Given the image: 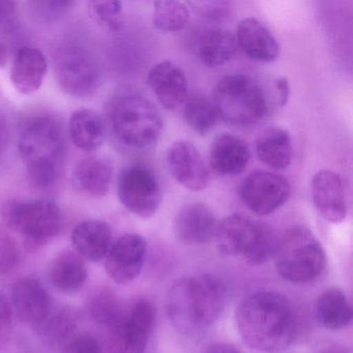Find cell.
Wrapping results in <instances>:
<instances>
[{"mask_svg": "<svg viewBox=\"0 0 353 353\" xmlns=\"http://www.w3.org/2000/svg\"><path fill=\"white\" fill-rule=\"evenodd\" d=\"M235 322L243 342L254 350H284L294 338L292 307L280 293L261 291L245 297L236 307Z\"/></svg>", "mask_w": 353, "mask_h": 353, "instance_id": "cell-1", "label": "cell"}, {"mask_svg": "<svg viewBox=\"0 0 353 353\" xmlns=\"http://www.w3.org/2000/svg\"><path fill=\"white\" fill-rule=\"evenodd\" d=\"M227 301L228 288L223 279L197 274L173 283L167 295V312L179 332L194 336L220 318Z\"/></svg>", "mask_w": 353, "mask_h": 353, "instance_id": "cell-2", "label": "cell"}, {"mask_svg": "<svg viewBox=\"0 0 353 353\" xmlns=\"http://www.w3.org/2000/svg\"><path fill=\"white\" fill-rule=\"evenodd\" d=\"M19 154L32 185L39 189L52 185L65 157V139L59 123L45 117L28 121L20 135Z\"/></svg>", "mask_w": 353, "mask_h": 353, "instance_id": "cell-3", "label": "cell"}, {"mask_svg": "<svg viewBox=\"0 0 353 353\" xmlns=\"http://www.w3.org/2000/svg\"><path fill=\"white\" fill-rule=\"evenodd\" d=\"M214 236L222 255L243 256L252 265L274 257L280 241L270 225L239 214H231L218 224Z\"/></svg>", "mask_w": 353, "mask_h": 353, "instance_id": "cell-4", "label": "cell"}, {"mask_svg": "<svg viewBox=\"0 0 353 353\" xmlns=\"http://www.w3.org/2000/svg\"><path fill=\"white\" fill-rule=\"evenodd\" d=\"M219 117L233 125H250L272 110V100L255 80L243 74H230L219 80L214 94Z\"/></svg>", "mask_w": 353, "mask_h": 353, "instance_id": "cell-5", "label": "cell"}, {"mask_svg": "<svg viewBox=\"0 0 353 353\" xmlns=\"http://www.w3.org/2000/svg\"><path fill=\"white\" fill-rule=\"evenodd\" d=\"M274 257L279 274L293 283L311 282L326 268L321 243L310 229L301 225L285 231Z\"/></svg>", "mask_w": 353, "mask_h": 353, "instance_id": "cell-6", "label": "cell"}, {"mask_svg": "<svg viewBox=\"0 0 353 353\" xmlns=\"http://www.w3.org/2000/svg\"><path fill=\"white\" fill-rule=\"evenodd\" d=\"M1 216L8 228L21 235L32 249L46 245L59 234L63 224L59 205L48 198L6 202Z\"/></svg>", "mask_w": 353, "mask_h": 353, "instance_id": "cell-7", "label": "cell"}, {"mask_svg": "<svg viewBox=\"0 0 353 353\" xmlns=\"http://www.w3.org/2000/svg\"><path fill=\"white\" fill-rule=\"evenodd\" d=\"M111 125L125 145L146 148L160 137L163 119L154 103L139 94H128L117 101L111 110Z\"/></svg>", "mask_w": 353, "mask_h": 353, "instance_id": "cell-8", "label": "cell"}, {"mask_svg": "<svg viewBox=\"0 0 353 353\" xmlns=\"http://www.w3.org/2000/svg\"><path fill=\"white\" fill-rule=\"evenodd\" d=\"M54 72L61 88L76 98H90L100 84L97 63L79 47L61 49L55 55Z\"/></svg>", "mask_w": 353, "mask_h": 353, "instance_id": "cell-9", "label": "cell"}, {"mask_svg": "<svg viewBox=\"0 0 353 353\" xmlns=\"http://www.w3.org/2000/svg\"><path fill=\"white\" fill-rule=\"evenodd\" d=\"M117 195L121 204L140 218H152L161 205L162 191L152 170L135 165L121 171L117 183Z\"/></svg>", "mask_w": 353, "mask_h": 353, "instance_id": "cell-10", "label": "cell"}, {"mask_svg": "<svg viewBox=\"0 0 353 353\" xmlns=\"http://www.w3.org/2000/svg\"><path fill=\"white\" fill-rule=\"evenodd\" d=\"M291 194L288 179L270 171L257 170L243 179L241 197L254 214L268 216L282 208Z\"/></svg>", "mask_w": 353, "mask_h": 353, "instance_id": "cell-11", "label": "cell"}, {"mask_svg": "<svg viewBox=\"0 0 353 353\" xmlns=\"http://www.w3.org/2000/svg\"><path fill=\"white\" fill-rule=\"evenodd\" d=\"M156 320V309L150 301L140 299L131 313L114 327L112 353H145Z\"/></svg>", "mask_w": 353, "mask_h": 353, "instance_id": "cell-12", "label": "cell"}, {"mask_svg": "<svg viewBox=\"0 0 353 353\" xmlns=\"http://www.w3.org/2000/svg\"><path fill=\"white\" fill-rule=\"evenodd\" d=\"M169 171L177 183L191 191H201L210 183V172L201 154L185 140L174 142L167 152Z\"/></svg>", "mask_w": 353, "mask_h": 353, "instance_id": "cell-13", "label": "cell"}, {"mask_svg": "<svg viewBox=\"0 0 353 353\" xmlns=\"http://www.w3.org/2000/svg\"><path fill=\"white\" fill-rule=\"evenodd\" d=\"M146 255L145 239L139 234L123 235L110 248L105 268L111 280L125 284L135 280L143 268Z\"/></svg>", "mask_w": 353, "mask_h": 353, "instance_id": "cell-14", "label": "cell"}, {"mask_svg": "<svg viewBox=\"0 0 353 353\" xmlns=\"http://www.w3.org/2000/svg\"><path fill=\"white\" fill-rule=\"evenodd\" d=\"M314 204L322 218L338 224L346 219V195L342 179L332 170H322L314 175L311 181Z\"/></svg>", "mask_w": 353, "mask_h": 353, "instance_id": "cell-15", "label": "cell"}, {"mask_svg": "<svg viewBox=\"0 0 353 353\" xmlns=\"http://www.w3.org/2000/svg\"><path fill=\"white\" fill-rule=\"evenodd\" d=\"M148 83L163 108L175 110L188 98V80L183 70L170 61H161L150 70Z\"/></svg>", "mask_w": 353, "mask_h": 353, "instance_id": "cell-16", "label": "cell"}, {"mask_svg": "<svg viewBox=\"0 0 353 353\" xmlns=\"http://www.w3.org/2000/svg\"><path fill=\"white\" fill-rule=\"evenodd\" d=\"M216 228L218 222L214 212L199 202L183 206L175 216V235L185 245L208 243L216 234Z\"/></svg>", "mask_w": 353, "mask_h": 353, "instance_id": "cell-17", "label": "cell"}, {"mask_svg": "<svg viewBox=\"0 0 353 353\" xmlns=\"http://www.w3.org/2000/svg\"><path fill=\"white\" fill-rule=\"evenodd\" d=\"M12 303L22 322L36 326L41 325L51 311L48 292L34 279H22L13 285Z\"/></svg>", "mask_w": 353, "mask_h": 353, "instance_id": "cell-18", "label": "cell"}, {"mask_svg": "<svg viewBox=\"0 0 353 353\" xmlns=\"http://www.w3.org/2000/svg\"><path fill=\"white\" fill-rule=\"evenodd\" d=\"M235 39L237 46L253 61L272 63L278 59L280 47L276 38L255 18H245L239 22Z\"/></svg>", "mask_w": 353, "mask_h": 353, "instance_id": "cell-19", "label": "cell"}, {"mask_svg": "<svg viewBox=\"0 0 353 353\" xmlns=\"http://www.w3.org/2000/svg\"><path fill=\"white\" fill-rule=\"evenodd\" d=\"M250 157L249 146L243 139L231 134H223L212 144L210 163L219 174L234 176L245 171Z\"/></svg>", "mask_w": 353, "mask_h": 353, "instance_id": "cell-20", "label": "cell"}, {"mask_svg": "<svg viewBox=\"0 0 353 353\" xmlns=\"http://www.w3.org/2000/svg\"><path fill=\"white\" fill-rule=\"evenodd\" d=\"M46 57L42 51L32 47H23L16 53L12 63L11 81L14 88L23 94L37 92L47 73Z\"/></svg>", "mask_w": 353, "mask_h": 353, "instance_id": "cell-21", "label": "cell"}, {"mask_svg": "<svg viewBox=\"0 0 353 353\" xmlns=\"http://www.w3.org/2000/svg\"><path fill=\"white\" fill-rule=\"evenodd\" d=\"M72 243L83 259L98 262L106 257L111 248V229L103 221L80 223L72 232Z\"/></svg>", "mask_w": 353, "mask_h": 353, "instance_id": "cell-22", "label": "cell"}, {"mask_svg": "<svg viewBox=\"0 0 353 353\" xmlns=\"http://www.w3.org/2000/svg\"><path fill=\"white\" fill-rule=\"evenodd\" d=\"M255 148L258 159L274 170H284L292 162L290 134L283 128L270 127L264 130L256 140Z\"/></svg>", "mask_w": 353, "mask_h": 353, "instance_id": "cell-23", "label": "cell"}, {"mask_svg": "<svg viewBox=\"0 0 353 353\" xmlns=\"http://www.w3.org/2000/svg\"><path fill=\"white\" fill-rule=\"evenodd\" d=\"M88 278L84 259L75 252H63L51 263V283L61 292H77L85 285Z\"/></svg>", "mask_w": 353, "mask_h": 353, "instance_id": "cell-24", "label": "cell"}, {"mask_svg": "<svg viewBox=\"0 0 353 353\" xmlns=\"http://www.w3.org/2000/svg\"><path fill=\"white\" fill-rule=\"evenodd\" d=\"M112 181V166L106 160L97 158L80 161L73 171V183L79 191L103 197L108 193Z\"/></svg>", "mask_w": 353, "mask_h": 353, "instance_id": "cell-25", "label": "cell"}, {"mask_svg": "<svg viewBox=\"0 0 353 353\" xmlns=\"http://www.w3.org/2000/svg\"><path fill=\"white\" fill-rule=\"evenodd\" d=\"M69 132L76 148L84 152H92L104 142L106 128L98 113L90 109H81L72 114Z\"/></svg>", "mask_w": 353, "mask_h": 353, "instance_id": "cell-26", "label": "cell"}, {"mask_svg": "<svg viewBox=\"0 0 353 353\" xmlns=\"http://www.w3.org/2000/svg\"><path fill=\"white\" fill-rule=\"evenodd\" d=\"M315 312L318 321L326 330H344L352 320L350 303L339 288L323 291L316 301Z\"/></svg>", "mask_w": 353, "mask_h": 353, "instance_id": "cell-27", "label": "cell"}, {"mask_svg": "<svg viewBox=\"0 0 353 353\" xmlns=\"http://www.w3.org/2000/svg\"><path fill=\"white\" fill-rule=\"evenodd\" d=\"M236 50V39L224 30H208L199 43L200 59L208 68H218L228 63Z\"/></svg>", "mask_w": 353, "mask_h": 353, "instance_id": "cell-28", "label": "cell"}, {"mask_svg": "<svg viewBox=\"0 0 353 353\" xmlns=\"http://www.w3.org/2000/svg\"><path fill=\"white\" fill-rule=\"evenodd\" d=\"M183 104L185 121L199 135H206L212 131L220 119L212 100L200 92L188 97Z\"/></svg>", "mask_w": 353, "mask_h": 353, "instance_id": "cell-29", "label": "cell"}, {"mask_svg": "<svg viewBox=\"0 0 353 353\" xmlns=\"http://www.w3.org/2000/svg\"><path fill=\"white\" fill-rule=\"evenodd\" d=\"M154 26L161 32H179L189 23V9L181 1L163 0L154 3Z\"/></svg>", "mask_w": 353, "mask_h": 353, "instance_id": "cell-30", "label": "cell"}, {"mask_svg": "<svg viewBox=\"0 0 353 353\" xmlns=\"http://www.w3.org/2000/svg\"><path fill=\"white\" fill-rule=\"evenodd\" d=\"M90 313L94 319L108 325H117L123 320L117 299L107 291H102L92 299Z\"/></svg>", "mask_w": 353, "mask_h": 353, "instance_id": "cell-31", "label": "cell"}, {"mask_svg": "<svg viewBox=\"0 0 353 353\" xmlns=\"http://www.w3.org/2000/svg\"><path fill=\"white\" fill-rule=\"evenodd\" d=\"M88 10L98 23L112 30L123 28V5L119 1H90Z\"/></svg>", "mask_w": 353, "mask_h": 353, "instance_id": "cell-32", "label": "cell"}, {"mask_svg": "<svg viewBox=\"0 0 353 353\" xmlns=\"http://www.w3.org/2000/svg\"><path fill=\"white\" fill-rule=\"evenodd\" d=\"M20 261V252L15 241L0 229V274L13 270Z\"/></svg>", "mask_w": 353, "mask_h": 353, "instance_id": "cell-33", "label": "cell"}, {"mask_svg": "<svg viewBox=\"0 0 353 353\" xmlns=\"http://www.w3.org/2000/svg\"><path fill=\"white\" fill-rule=\"evenodd\" d=\"M39 326L45 328V336L53 340H61L71 332L74 323L69 314L61 313L51 318L48 315L46 320Z\"/></svg>", "mask_w": 353, "mask_h": 353, "instance_id": "cell-34", "label": "cell"}, {"mask_svg": "<svg viewBox=\"0 0 353 353\" xmlns=\"http://www.w3.org/2000/svg\"><path fill=\"white\" fill-rule=\"evenodd\" d=\"M73 3L72 1H36L32 5L37 17L43 21H52L61 17Z\"/></svg>", "mask_w": 353, "mask_h": 353, "instance_id": "cell-35", "label": "cell"}, {"mask_svg": "<svg viewBox=\"0 0 353 353\" xmlns=\"http://www.w3.org/2000/svg\"><path fill=\"white\" fill-rule=\"evenodd\" d=\"M63 353H101V347L94 336L84 334L71 339Z\"/></svg>", "mask_w": 353, "mask_h": 353, "instance_id": "cell-36", "label": "cell"}, {"mask_svg": "<svg viewBox=\"0 0 353 353\" xmlns=\"http://www.w3.org/2000/svg\"><path fill=\"white\" fill-rule=\"evenodd\" d=\"M17 8L14 1L0 0V34H8L15 28Z\"/></svg>", "mask_w": 353, "mask_h": 353, "instance_id": "cell-37", "label": "cell"}, {"mask_svg": "<svg viewBox=\"0 0 353 353\" xmlns=\"http://www.w3.org/2000/svg\"><path fill=\"white\" fill-rule=\"evenodd\" d=\"M274 90L276 107H284L288 101L289 94H290L288 79L286 78L276 79L274 81Z\"/></svg>", "mask_w": 353, "mask_h": 353, "instance_id": "cell-38", "label": "cell"}, {"mask_svg": "<svg viewBox=\"0 0 353 353\" xmlns=\"http://www.w3.org/2000/svg\"><path fill=\"white\" fill-rule=\"evenodd\" d=\"M12 317L13 311L9 301L3 295L0 294V330L11 325Z\"/></svg>", "mask_w": 353, "mask_h": 353, "instance_id": "cell-39", "label": "cell"}, {"mask_svg": "<svg viewBox=\"0 0 353 353\" xmlns=\"http://www.w3.org/2000/svg\"><path fill=\"white\" fill-rule=\"evenodd\" d=\"M9 142V125L7 117L0 111V158L3 157Z\"/></svg>", "mask_w": 353, "mask_h": 353, "instance_id": "cell-40", "label": "cell"}, {"mask_svg": "<svg viewBox=\"0 0 353 353\" xmlns=\"http://www.w3.org/2000/svg\"><path fill=\"white\" fill-rule=\"evenodd\" d=\"M204 353H241L239 349L226 343H214L205 349Z\"/></svg>", "mask_w": 353, "mask_h": 353, "instance_id": "cell-41", "label": "cell"}, {"mask_svg": "<svg viewBox=\"0 0 353 353\" xmlns=\"http://www.w3.org/2000/svg\"><path fill=\"white\" fill-rule=\"evenodd\" d=\"M9 61V49L7 45L0 42V68L5 67Z\"/></svg>", "mask_w": 353, "mask_h": 353, "instance_id": "cell-42", "label": "cell"}, {"mask_svg": "<svg viewBox=\"0 0 353 353\" xmlns=\"http://www.w3.org/2000/svg\"><path fill=\"white\" fill-rule=\"evenodd\" d=\"M319 353H349L344 347L340 345H330V346L325 347L322 349Z\"/></svg>", "mask_w": 353, "mask_h": 353, "instance_id": "cell-43", "label": "cell"}]
</instances>
